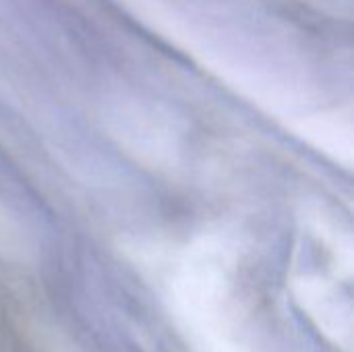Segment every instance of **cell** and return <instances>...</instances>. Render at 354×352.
<instances>
[{
  "instance_id": "obj_2",
  "label": "cell",
  "mask_w": 354,
  "mask_h": 352,
  "mask_svg": "<svg viewBox=\"0 0 354 352\" xmlns=\"http://www.w3.org/2000/svg\"><path fill=\"white\" fill-rule=\"evenodd\" d=\"M297 135L311 147L319 149L328 158L351 166L354 156V131L348 118L332 114H311L299 118L295 124Z\"/></svg>"
},
{
  "instance_id": "obj_1",
  "label": "cell",
  "mask_w": 354,
  "mask_h": 352,
  "mask_svg": "<svg viewBox=\"0 0 354 352\" xmlns=\"http://www.w3.org/2000/svg\"><path fill=\"white\" fill-rule=\"evenodd\" d=\"M102 122L116 147L143 168L172 172L180 166V131L158 106L137 98H118L104 106Z\"/></svg>"
}]
</instances>
